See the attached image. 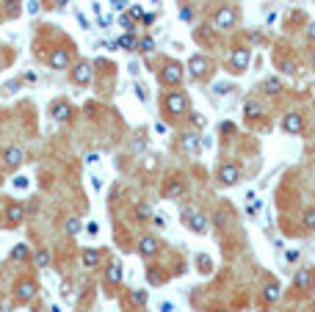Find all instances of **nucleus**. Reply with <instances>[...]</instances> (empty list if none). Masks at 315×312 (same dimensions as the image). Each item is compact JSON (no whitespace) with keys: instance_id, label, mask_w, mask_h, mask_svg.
I'll return each mask as SVG.
<instances>
[{"instance_id":"obj_46","label":"nucleus","mask_w":315,"mask_h":312,"mask_svg":"<svg viewBox=\"0 0 315 312\" xmlns=\"http://www.w3.org/2000/svg\"><path fill=\"white\" fill-rule=\"evenodd\" d=\"M56 3H58V6H67V3H70V0H56Z\"/></svg>"},{"instance_id":"obj_23","label":"nucleus","mask_w":315,"mask_h":312,"mask_svg":"<svg viewBox=\"0 0 315 312\" xmlns=\"http://www.w3.org/2000/svg\"><path fill=\"white\" fill-rule=\"evenodd\" d=\"M136 39H133V34H125V36H119V39H116V50H136Z\"/></svg>"},{"instance_id":"obj_2","label":"nucleus","mask_w":315,"mask_h":312,"mask_svg":"<svg viewBox=\"0 0 315 312\" xmlns=\"http://www.w3.org/2000/svg\"><path fill=\"white\" fill-rule=\"evenodd\" d=\"M238 25V11L232 6H221L216 11V17H213V28H221V31H230Z\"/></svg>"},{"instance_id":"obj_44","label":"nucleus","mask_w":315,"mask_h":312,"mask_svg":"<svg viewBox=\"0 0 315 312\" xmlns=\"http://www.w3.org/2000/svg\"><path fill=\"white\" fill-rule=\"evenodd\" d=\"M307 36H310V39H315V22H310V28H307Z\"/></svg>"},{"instance_id":"obj_9","label":"nucleus","mask_w":315,"mask_h":312,"mask_svg":"<svg viewBox=\"0 0 315 312\" xmlns=\"http://www.w3.org/2000/svg\"><path fill=\"white\" fill-rule=\"evenodd\" d=\"M208 69H210V61H208L205 56H191V61H188V72L196 77V80L208 75Z\"/></svg>"},{"instance_id":"obj_20","label":"nucleus","mask_w":315,"mask_h":312,"mask_svg":"<svg viewBox=\"0 0 315 312\" xmlns=\"http://www.w3.org/2000/svg\"><path fill=\"white\" fill-rule=\"evenodd\" d=\"M97 263H100V251L97 249H86L83 251V265L86 268H97Z\"/></svg>"},{"instance_id":"obj_5","label":"nucleus","mask_w":315,"mask_h":312,"mask_svg":"<svg viewBox=\"0 0 315 312\" xmlns=\"http://www.w3.org/2000/svg\"><path fill=\"white\" fill-rule=\"evenodd\" d=\"M241 180V169L235 163H221L218 166V182L221 185H235Z\"/></svg>"},{"instance_id":"obj_42","label":"nucleus","mask_w":315,"mask_h":312,"mask_svg":"<svg viewBox=\"0 0 315 312\" xmlns=\"http://www.w3.org/2000/svg\"><path fill=\"white\" fill-rule=\"evenodd\" d=\"M141 20H144V25H152V22H155V14H144Z\"/></svg>"},{"instance_id":"obj_39","label":"nucleus","mask_w":315,"mask_h":312,"mask_svg":"<svg viewBox=\"0 0 315 312\" xmlns=\"http://www.w3.org/2000/svg\"><path fill=\"white\" fill-rule=\"evenodd\" d=\"M97 160H100L97 152H89V155H86V163H97Z\"/></svg>"},{"instance_id":"obj_40","label":"nucleus","mask_w":315,"mask_h":312,"mask_svg":"<svg viewBox=\"0 0 315 312\" xmlns=\"http://www.w3.org/2000/svg\"><path fill=\"white\" fill-rule=\"evenodd\" d=\"M3 91H6V94H14V91H17V83H6V86H3Z\"/></svg>"},{"instance_id":"obj_35","label":"nucleus","mask_w":315,"mask_h":312,"mask_svg":"<svg viewBox=\"0 0 315 312\" xmlns=\"http://www.w3.org/2000/svg\"><path fill=\"white\" fill-rule=\"evenodd\" d=\"M141 17H144V11H141L139 6H133V8H130V20H141Z\"/></svg>"},{"instance_id":"obj_47","label":"nucleus","mask_w":315,"mask_h":312,"mask_svg":"<svg viewBox=\"0 0 315 312\" xmlns=\"http://www.w3.org/2000/svg\"><path fill=\"white\" fill-rule=\"evenodd\" d=\"M313 69H315V56H313Z\"/></svg>"},{"instance_id":"obj_1","label":"nucleus","mask_w":315,"mask_h":312,"mask_svg":"<svg viewBox=\"0 0 315 312\" xmlns=\"http://www.w3.org/2000/svg\"><path fill=\"white\" fill-rule=\"evenodd\" d=\"M163 108L169 113H175V116H182V113L188 111V97L182 91H169L166 97H163Z\"/></svg>"},{"instance_id":"obj_38","label":"nucleus","mask_w":315,"mask_h":312,"mask_svg":"<svg viewBox=\"0 0 315 312\" xmlns=\"http://www.w3.org/2000/svg\"><path fill=\"white\" fill-rule=\"evenodd\" d=\"M249 39L257 44V42H263V34H260V31H252V34H249Z\"/></svg>"},{"instance_id":"obj_25","label":"nucleus","mask_w":315,"mask_h":312,"mask_svg":"<svg viewBox=\"0 0 315 312\" xmlns=\"http://www.w3.org/2000/svg\"><path fill=\"white\" fill-rule=\"evenodd\" d=\"M280 69L285 72V75H296V72H299V67H296V61L285 58V61H280Z\"/></svg>"},{"instance_id":"obj_36","label":"nucleus","mask_w":315,"mask_h":312,"mask_svg":"<svg viewBox=\"0 0 315 312\" xmlns=\"http://www.w3.org/2000/svg\"><path fill=\"white\" fill-rule=\"evenodd\" d=\"M28 11H31V14H39V0H31V3H28Z\"/></svg>"},{"instance_id":"obj_15","label":"nucleus","mask_w":315,"mask_h":312,"mask_svg":"<svg viewBox=\"0 0 315 312\" xmlns=\"http://www.w3.org/2000/svg\"><path fill=\"white\" fill-rule=\"evenodd\" d=\"M22 218H25V208H22V205H17V202H11V205H8V210H6V221L11 224V227H17Z\"/></svg>"},{"instance_id":"obj_22","label":"nucleus","mask_w":315,"mask_h":312,"mask_svg":"<svg viewBox=\"0 0 315 312\" xmlns=\"http://www.w3.org/2000/svg\"><path fill=\"white\" fill-rule=\"evenodd\" d=\"M244 113H246L249 119H257L260 113H263V108H260V103H257V100H249V103L244 105Z\"/></svg>"},{"instance_id":"obj_6","label":"nucleus","mask_w":315,"mask_h":312,"mask_svg":"<svg viewBox=\"0 0 315 312\" xmlns=\"http://www.w3.org/2000/svg\"><path fill=\"white\" fill-rule=\"evenodd\" d=\"M182 80V67L180 64H166L161 69V83L163 86H177Z\"/></svg>"},{"instance_id":"obj_3","label":"nucleus","mask_w":315,"mask_h":312,"mask_svg":"<svg viewBox=\"0 0 315 312\" xmlns=\"http://www.w3.org/2000/svg\"><path fill=\"white\" fill-rule=\"evenodd\" d=\"M182 221H185V227L188 229H194V232H208V218H205L199 210H194V208H185L182 210Z\"/></svg>"},{"instance_id":"obj_4","label":"nucleus","mask_w":315,"mask_h":312,"mask_svg":"<svg viewBox=\"0 0 315 312\" xmlns=\"http://www.w3.org/2000/svg\"><path fill=\"white\" fill-rule=\"evenodd\" d=\"M282 130H285L287 136H299V133L304 130V116L296 111L285 113V116H282Z\"/></svg>"},{"instance_id":"obj_12","label":"nucleus","mask_w":315,"mask_h":312,"mask_svg":"<svg viewBox=\"0 0 315 312\" xmlns=\"http://www.w3.org/2000/svg\"><path fill=\"white\" fill-rule=\"evenodd\" d=\"M14 290H17V298H20V301H31V298L36 296V284L31 282V279H20Z\"/></svg>"},{"instance_id":"obj_37","label":"nucleus","mask_w":315,"mask_h":312,"mask_svg":"<svg viewBox=\"0 0 315 312\" xmlns=\"http://www.w3.org/2000/svg\"><path fill=\"white\" fill-rule=\"evenodd\" d=\"M0 312H11V301H8V298H3V301H0Z\"/></svg>"},{"instance_id":"obj_30","label":"nucleus","mask_w":315,"mask_h":312,"mask_svg":"<svg viewBox=\"0 0 315 312\" xmlns=\"http://www.w3.org/2000/svg\"><path fill=\"white\" fill-rule=\"evenodd\" d=\"M136 215L144 221V218H149V215H152V210H149V205H139V208H136Z\"/></svg>"},{"instance_id":"obj_28","label":"nucleus","mask_w":315,"mask_h":312,"mask_svg":"<svg viewBox=\"0 0 315 312\" xmlns=\"http://www.w3.org/2000/svg\"><path fill=\"white\" fill-rule=\"evenodd\" d=\"M22 257H28V246H25V243H20V246L11 251V260H22Z\"/></svg>"},{"instance_id":"obj_26","label":"nucleus","mask_w":315,"mask_h":312,"mask_svg":"<svg viewBox=\"0 0 315 312\" xmlns=\"http://www.w3.org/2000/svg\"><path fill=\"white\" fill-rule=\"evenodd\" d=\"M130 301L139 304V307H144V304H147V290H133V293H130Z\"/></svg>"},{"instance_id":"obj_7","label":"nucleus","mask_w":315,"mask_h":312,"mask_svg":"<svg viewBox=\"0 0 315 312\" xmlns=\"http://www.w3.org/2000/svg\"><path fill=\"white\" fill-rule=\"evenodd\" d=\"M249 61H252V56H249V50L246 47H238L230 53V67L232 72H244L246 67H249Z\"/></svg>"},{"instance_id":"obj_16","label":"nucleus","mask_w":315,"mask_h":312,"mask_svg":"<svg viewBox=\"0 0 315 312\" xmlns=\"http://www.w3.org/2000/svg\"><path fill=\"white\" fill-rule=\"evenodd\" d=\"M158 246H161V243H158V238L147 235V238H141V243H139V251H141L144 257H152L155 251H158Z\"/></svg>"},{"instance_id":"obj_19","label":"nucleus","mask_w":315,"mask_h":312,"mask_svg":"<svg viewBox=\"0 0 315 312\" xmlns=\"http://www.w3.org/2000/svg\"><path fill=\"white\" fill-rule=\"evenodd\" d=\"M263 91L271 94V97H277V94L282 91V80L280 77H266V80H263Z\"/></svg>"},{"instance_id":"obj_31","label":"nucleus","mask_w":315,"mask_h":312,"mask_svg":"<svg viewBox=\"0 0 315 312\" xmlns=\"http://www.w3.org/2000/svg\"><path fill=\"white\" fill-rule=\"evenodd\" d=\"M67 232H70V235H77V232H80V221H77V218H70V221H67Z\"/></svg>"},{"instance_id":"obj_10","label":"nucleus","mask_w":315,"mask_h":312,"mask_svg":"<svg viewBox=\"0 0 315 312\" xmlns=\"http://www.w3.org/2000/svg\"><path fill=\"white\" fill-rule=\"evenodd\" d=\"M50 67H53V69H67V67H70V53L64 47H56L50 53Z\"/></svg>"},{"instance_id":"obj_34","label":"nucleus","mask_w":315,"mask_h":312,"mask_svg":"<svg viewBox=\"0 0 315 312\" xmlns=\"http://www.w3.org/2000/svg\"><path fill=\"white\" fill-rule=\"evenodd\" d=\"M119 22H122V28H125L127 34H130V31H133V20H130V17H122Z\"/></svg>"},{"instance_id":"obj_18","label":"nucleus","mask_w":315,"mask_h":312,"mask_svg":"<svg viewBox=\"0 0 315 312\" xmlns=\"http://www.w3.org/2000/svg\"><path fill=\"white\" fill-rule=\"evenodd\" d=\"M105 279H108V284H119L122 282V265L111 263L108 268H105Z\"/></svg>"},{"instance_id":"obj_14","label":"nucleus","mask_w":315,"mask_h":312,"mask_svg":"<svg viewBox=\"0 0 315 312\" xmlns=\"http://www.w3.org/2000/svg\"><path fill=\"white\" fill-rule=\"evenodd\" d=\"M293 287H296V290H307V287H313V271L301 268L299 274L293 277Z\"/></svg>"},{"instance_id":"obj_29","label":"nucleus","mask_w":315,"mask_h":312,"mask_svg":"<svg viewBox=\"0 0 315 312\" xmlns=\"http://www.w3.org/2000/svg\"><path fill=\"white\" fill-rule=\"evenodd\" d=\"M304 224H307L310 229H315V208H307V210H304Z\"/></svg>"},{"instance_id":"obj_33","label":"nucleus","mask_w":315,"mask_h":312,"mask_svg":"<svg viewBox=\"0 0 315 312\" xmlns=\"http://www.w3.org/2000/svg\"><path fill=\"white\" fill-rule=\"evenodd\" d=\"M14 188H20V191H22V188H28V177H25V174H17V177H14Z\"/></svg>"},{"instance_id":"obj_32","label":"nucleus","mask_w":315,"mask_h":312,"mask_svg":"<svg viewBox=\"0 0 315 312\" xmlns=\"http://www.w3.org/2000/svg\"><path fill=\"white\" fill-rule=\"evenodd\" d=\"M36 263H39V268H47L50 254H47V251H39V254H36Z\"/></svg>"},{"instance_id":"obj_24","label":"nucleus","mask_w":315,"mask_h":312,"mask_svg":"<svg viewBox=\"0 0 315 312\" xmlns=\"http://www.w3.org/2000/svg\"><path fill=\"white\" fill-rule=\"evenodd\" d=\"M182 191H185V188H182V182H169V185H166V191H163V194H166V196H180L182 194Z\"/></svg>"},{"instance_id":"obj_45","label":"nucleus","mask_w":315,"mask_h":312,"mask_svg":"<svg viewBox=\"0 0 315 312\" xmlns=\"http://www.w3.org/2000/svg\"><path fill=\"white\" fill-rule=\"evenodd\" d=\"M161 312H175V307H172V304L166 301V304H161Z\"/></svg>"},{"instance_id":"obj_27","label":"nucleus","mask_w":315,"mask_h":312,"mask_svg":"<svg viewBox=\"0 0 315 312\" xmlns=\"http://www.w3.org/2000/svg\"><path fill=\"white\" fill-rule=\"evenodd\" d=\"M152 47H155V42L149 39V36H144V39L136 44V50H141V53H152Z\"/></svg>"},{"instance_id":"obj_17","label":"nucleus","mask_w":315,"mask_h":312,"mask_svg":"<svg viewBox=\"0 0 315 312\" xmlns=\"http://www.w3.org/2000/svg\"><path fill=\"white\" fill-rule=\"evenodd\" d=\"M180 144H182V149H185V152H191V155L199 152V136H196V133H185Z\"/></svg>"},{"instance_id":"obj_21","label":"nucleus","mask_w":315,"mask_h":312,"mask_svg":"<svg viewBox=\"0 0 315 312\" xmlns=\"http://www.w3.org/2000/svg\"><path fill=\"white\" fill-rule=\"evenodd\" d=\"M280 296H282L280 284H266V287H263V298H266V301H280Z\"/></svg>"},{"instance_id":"obj_43","label":"nucleus","mask_w":315,"mask_h":312,"mask_svg":"<svg viewBox=\"0 0 315 312\" xmlns=\"http://www.w3.org/2000/svg\"><path fill=\"white\" fill-rule=\"evenodd\" d=\"M216 91H218V94H227V91H230V86H224V83H218V86H216Z\"/></svg>"},{"instance_id":"obj_11","label":"nucleus","mask_w":315,"mask_h":312,"mask_svg":"<svg viewBox=\"0 0 315 312\" xmlns=\"http://www.w3.org/2000/svg\"><path fill=\"white\" fill-rule=\"evenodd\" d=\"M72 80H75L77 86H89L91 83V64H77L75 72H72Z\"/></svg>"},{"instance_id":"obj_13","label":"nucleus","mask_w":315,"mask_h":312,"mask_svg":"<svg viewBox=\"0 0 315 312\" xmlns=\"http://www.w3.org/2000/svg\"><path fill=\"white\" fill-rule=\"evenodd\" d=\"M3 160H6V166H8V169H17L22 160H25V152H22L20 146H8L6 152H3Z\"/></svg>"},{"instance_id":"obj_8","label":"nucleus","mask_w":315,"mask_h":312,"mask_svg":"<svg viewBox=\"0 0 315 312\" xmlns=\"http://www.w3.org/2000/svg\"><path fill=\"white\" fill-rule=\"evenodd\" d=\"M50 113H53V119H56V122H70L72 105L67 103V100H56V103L50 105Z\"/></svg>"},{"instance_id":"obj_41","label":"nucleus","mask_w":315,"mask_h":312,"mask_svg":"<svg viewBox=\"0 0 315 312\" xmlns=\"http://www.w3.org/2000/svg\"><path fill=\"white\" fill-rule=\"evenodd\" d=\"M194 125L196 127H205V116H199V113H196V116H194Z\"/></svg>"}]
</instances>
